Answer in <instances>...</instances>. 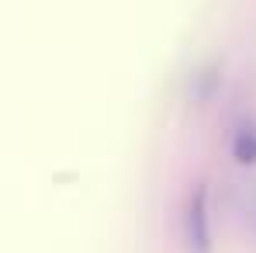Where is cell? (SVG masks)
<instances>
[{
  "mask_svg": "<svg viewBox=\"0 0 256 253\" xmlns=\"http://www.w3.org/2000/svg\"><path fill=\"white\" fill-rule=\"evenodd\" d=\"M184 243L190 253H212V229H208V187L194 184L187 211H184Z\"/></svg>",
  "mask_w": 256,
  "mask_h": 253,
  "instance_id": "6da1fadb",
  "label": "cell"
},
{
  "mask_svg": "<svg viewBox=\"0 0 256 253\" xmlns=\"http://www.w3.org/2000/svg\"><path fill=\"white\" fill-rule=\"evenodd\" d=\"M232 156H236V163H242V167H253L256 163V128L253 125L236 132V139H232Z\"/></svg>",
  "mask_w": 256,
  "mask_h": 253,
  "instance_id": "7a4b0ae2",
  "label": "cell"
},
{
  "mask_svg": "<svg viewBox=\"0 0 256 253\" xmlns=\"http://www.w3.org/2000/svg\"><path fill=\"white\" fill-rule=\"evenodd\" d=\"M214 87H218V70H214V66H208L204 73H198V77H194L190 97H194V101L201 104V101H208V97L214 94Z\"/></svg>",
  "mask_w": 256,
  "mask_h": 253,
  "instance_id": "3957f363",
  "label": "cell"
}]
</instances>
